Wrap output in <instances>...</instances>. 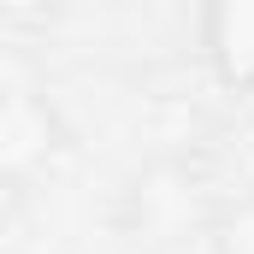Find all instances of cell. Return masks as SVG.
I'll return each instance as SVG.
<instances>
[{"instance_id": "cell-1", "label": "cell", "mask_w": 254, "mask_h": 254, "mask_svg": "<svg viewBox=\"0 0 254 254\" xmlns=\"http://www.w3.org/2000/svg\"><path fill=\"white\" fill-rule=\"evenodd\" d=\"M213 195H207V178L184 166V160H154L142 166L125 184V201H119V231L142 249H178L190 237H207L213 231Z\"/></svg>"}, {"instance_id": "cell-3", "label": "cell", "mask_w": 254, "mask_h": 254, "mask_svg": "<svg viewBox=\"0 0 254 254\" xmlns=\"http://www.w3.org/2000/svg\"><path fill=\"white\" fill-rule=\"evenodd\" d=\"M195 42L225 89L254 95V0H201Z\"/></svg>"}, {"instance_id": "cell-5", "label": "cell", "mask_w": 254, "mask_h": 254, "mask_svg": "<svg viewBox=\"0 0 254 254\" xmlns=\"http://www.w3.org/2000/svg\"><path fill=\"white\" fill-rule=\"evenodd\" d=\"M65 6L71 0H6V18H12V30H48Z\"/></svg>"}, {"instance_id": "cell-4", "label": "cell", "mask_w": 254, "mask_h": 254, "mask_svg": "<svg viewBox=\"0 0 254 254\" xmlns=\"http://www.w3.org/2000/svg\"><path fill=\"white\" fill-rule=\"evenodd\" d=\"M207 254H254V195L219 201L213 231H207Z\"/></svg>"}, {"instance_id": "cell-2", "label": "cell", "mask_w": 254, "mask_h": 254, "mask_svg": "<svg viewBox=\"0 0 254 254\" xmlns=\"http://www.w3.org/2000/svg\"><path fill=\"white\" fill-rule=\"evenodd\" d=\"M65 148H71V130H65L60 107L42 89L12 83L6 89V107H0V178H6V190L12 195L36 190L60 166Z\"/></svg>"}]
</instances>
